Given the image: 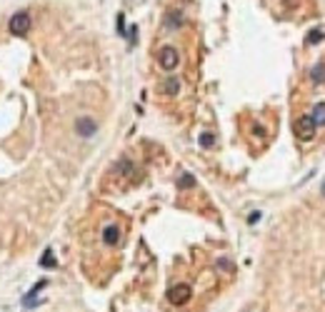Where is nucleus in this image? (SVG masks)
<instances>
[{
  "label": "nucleus",
  "instance_id": "1",
  "mask_svg": "<svg viewBox=\"0 0 325 312\" xmlns=\"http://www.w3.org/2000/svg\"><path fill=\"white\" fill-rule=\"evenodd\" d=\"M8 28H10V35H15V38H23V35H28V30H30V13H25V10L15 13V15L10 18Z\"/></svg>",
  "mask_w": 325,
  "mask_h": 312
},
{
  "label": "nucleus",
  "instance_id": "2",
  "mask_svg": "<svg viewBox=\"0 0 325 312\" xmlns=\"http://www.w3.org/2000/svg\"><path fill=\"white\" fill-rule=\"evenodd\" d=\"M315 122H313V117L310 115H303V117H298L296 120V135L298 140H313V135H315Z\"/></svg>",
  "mask_w": 325,
  "mask_h": 312
},
{
  "label": "nucleus",
  "instance_id": "3",
  "mask_svg": "<svg viewBox=\"0 0 325 312\" xmlns=\"http://www.w3.org/2000/svg\"><path fill=\"white\" fill-rule=\"evenodd\" d=\"M158 63H160L163 70H175L178 63H180V55H178L175 48L165 45V48H160V53H158Z\"/></svg>",
  "mask_w": 325,
  "mask_h": 312
},
{
  "label": "nucleus",
  "instance_id": "4",
  "mask_svg": "<svg viewBox=\"0 0 325 312\" xmlns=\"http://www.w3.org/2000/svg\"><path fill=\"white\" fill-rule=\"evenodd\" d=\"M75 133L80 135V138H93L95 133H98V122L88 117V115H83V117H78L75 120Z\"/></svg>",
  "mask_w": 325,
  "mask_h": 312
},
{
  "label": "nucleus",
  "instance_id": "5",
  "mask_svg": "<svg viewBox=\"0 0 325 312\" xmlns=\"http://www.w3.org/2000/svg\"><path fill=\"white\" fill-rule=\"evenodd\" d=\"M190 285H175V287H170L168 290V300L173 302V305H185L188 300H190Z\"/></svg>",
  "mask_w": 325,
  "mask_h": 312
},
{
  "label": "nucleus",
  "instance_id": "6",
  "mask_svg": "<svg viewBox=\"0 0 325 312\" xmlns=\"http://www.w3.org/2000/svg\"><path fill=\"white\" fill-rule=\"evenodd\" d=\"M103 242L108 247H115L120 242V227L118 225H105L103 227Z\"/></svg>",
  "mask_w": 325,
  "mask_h": 312
},
{
  "label": "nucleus",
  "instance_id": "7",
  "mask_svg": "<svg viewBox=\"0 0 325 312\" xmlns=\"http://www.w3.org/2000/svg\"><path fill=\"white\" fill-rule=\"evenodd\" d=\"M310 80L313 83H325V63H315L310 68Z\"/></svg>",
  "mask_w": 325,
  "mask_h": 312
},
{
  "label": "nucleus",
  "instance_id": "8",
  "mask_svg": "<svg viewBox=\"0 0 325 312\" xmlns=\"http://www.w3.org/2000/svg\"><path fill=\"white\" fill-rule=\"evenodd\" d=\"M58 262H55V255H53V250L48 247L43 255H40V267H45V270H53Z\"/></svg>",
  "mask_w": 325,
  "mask_h": 312
},
{
  "label": "nucleus",
  "instance_id": "9",
  "mask_svg": "<svg viewBox=\"0 0 325 312\" xmlns=\"http://www.w3.org/2000/svg\"><path fill=\"white\" fill-rule=\"evenodd\" d=\"M323 38H325V30L323 28H313L308 35H305V43H308V45H318Z\"/></svg>",
  "mask_w": 325,
  "mask_h": 312
},
{
  "label": "nucleus",
  "instance_id": "10",
  "mask_svg": "<svg viewBox=\"0 0 325 312\" xmlns=\"http://www.w3.org/2000/svg\"><path fill=\"white\" fill-rule=\"evenodd\" d=\"M178 90H180V80H178V78H168V80L163 83V92H165V95H178Z\"/></svg>",
  "mask_w": 325,
  "mask_h": 312
},
{
  "label": "nucleus",
  "instance_id": "11",
  "mask_svg": "<svg viewBox=\"0 0 325 312\" xmlns=\"http://www.w3.org/2000/svg\"><path fill=\"white\" fill-rule=\"evenodd\" d=\"M310 117H313L315 125H325V103H318V105L313 108V115H310Z\"/></svg>",
  "mask_w": 325,
  "mask_h": 312
},
{
  "label": "nucleus",
  "instance_id": "12",
  "mask_svg": "<svg viewBox=\"0 0 325 312\" xmlns=\"http://www.w3.org/2000/svg\"><path fill=\"white\" fill-rule=\"evenodd\" d=\"M180 20H183V15H180L178 10H173V13H168V18H165V28H168V30L180 28Z\"/></svg>",
  "mask_w": 325,
  "mask_h": 312
},
{
  "label": "nucleus",
  "instance_id": "13",
  "mask_svg": "<svg viewBox=\"0 0 325 312\" xmlns=\"http://www.w3.org/2000/svg\"><path fill=\"white\" fill-rule=\"evenodd\" d=\"M195 185V177L193 175H188V172H183L180 177H178V188H183V190H188V188H193Z\"/></svg>",
  "mask_w": 325,
  "mask_h": 312
},
{
  "label": "nucleus",
  "instance_id": "14",
  "mask_svg": "<svg viewBox=\"0 0 325 312\" xmlns=\"http://www.w3.org/2000/svg\"><path fill=\"white\" fill-rule=\"evenodd\" d=\"M213 142H215V138H213L210 133H203V135H200V145H203V147H213Z\"/></svg>",
  "mask_w": 325,
  "mask_h": 312
},
{
  "label": "nucleus",
  "instance_id": "15",
  "mask_svg": "<svg viewBox=\"0 0 325 312\" xmlns=\"http://www.w3.org/2000/svg\"><path fill=\"white\" fill-rule=\"evenodd\" d=\"M320 193H323V195H325V182H323V188H320Z\"/></svg>",
  "mask_w": 325,
  "mask_h": 312
}]
</instances>
